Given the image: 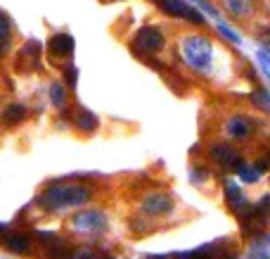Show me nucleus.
Listing matches in <instances>:
<instances>
[{
	"label": "nucleus",
	"instance_id": "27",
	"mask_svg": "<svg viewBox=\"0 0 270 259\" xmlns=\"http://www.w3.org/2000/svg\"><path fill=\"white\" fill-rule=\"evenodd\" d=\"M256 205L261 207V209H263V212H266V214H270V193H268V195H263V197H261V200H258Z\"/></svg>",
	"mask_w": 270,
	"mask_h": 259
},
{
	"label": "nucleus",
	"instance_id": "12",
	"mask_svg": "<svg viewBox=\"0 0 270 259\" xmlns=\"http://www.w3.org/2000/svg\"><path fill=\"white\" fill-rule=\"evenodd\" d=\"M223 5H225L230 17H237V19L249 17L254 12V0H223Z\"/></svg>",
	"mask_w": 270,
	"mask_h": 259
},
{
	"label": "nucleus",
	"instance_id": "7",
	"mask_svg": "<svg viewBox=\"0 0 270 259\" xmlns=\"http://www.w3.org/2000/svg\"><path fill=\"white\" fill-rule=\"evenodd\" d=\"M173 209V197L168 193H149L142 200V212L159 217V214H168Z\"/></svg>",
	"mask_w": 270,
	"mask_h": 259
},
{
	"label": "nucleus",
	"instance_id": "30",
	"mask_svg": "<svg viewBox=\"0 0 270 259\" xmlns=\"http://www.w3.org/2000/svg\"><path fill=\"white\" fill-rule=\"evenodd\" d=\"M266 245L270 247V231H268V235H266Z\"/></svg>",
	"mask_w": 270,
	"mask_h": 259
},
{
	"label": "nucleus",
	"instance_id": "6",
	"mask_svg": "<svg viewBox=\"0 0 270 259\" xmlns=\"http://www.w3.org/2000/svg\"><path fill=\"white\" fill-rule=\"evenodd\" d=\"M71 226L81 233H97V231H105L107 219H105L102 212H81V214L74 217Z\"/></svg>",
	"mask_w": 270,
	"mask_h": 259
},
{
	"label": "nucleus",
	"instance_id": "14",
	"mask_svg": "<svg viewBox=\"0 0 270 259\" xmlns=\"http://www.w3.org/2000/svg\"><path fill=\"white\" fill-rule=\"evenodd\" d=\"M235 174H237V178H242L244 183H256L258 178H261V169H258L256 164H246V162H242L237 169H235Z\"/></svg>",
	"mask_w": 270,
	"mask_h": 259
},
{
	"label": "nucleus",
	"instance_id": "23",
	"mask_svg": "<svg viewBox=\"0 0 270 259\" xmlns=\"http://www.w3.org/2000/svg\"><path fill=\"white\" fill-rule=\"evenodd\" d=\"M192 2H194V5H197V7L202 10V12H206V14H209V17H214V19H218V10H216V7H214V5H211V2H209V0H192Z\"/></svg>",
	"mask_w": 270,
	"mask_h": 259
},
{
	"label": "nucleus",
	"instance_id": "15",
	"mask_svg": "<svg viewBox=\"0 0 270 259\" xmlns=\"http://www.w3.org/2000/svg\"><path fill=\"white\" fill-rule=\"evenodd\" d=\"M74 124H76L81 131H95V129H97V117H95L93 112H88V109H81V112H76Z\"/></svg>",
	"mask_w": 270,
	"mask_h": 259
},
{
	"label": "nucleus",
	"instance_id": "17",
	"mask_svg": "<svg viewBox=\"0 0 270 259\" xmlns=\"http://www.w3.org/2000/svg\"><path fill=\"white\" fill-rule=\"evenodd\" d=\"M216 29H218V33H220V36H223L225 41L232 43V45H242V36H240V33L235 31V29H230L228 24H225V22H220V19H218Z\"/></svg>",
	"mask_w": 270,
	"mask_h": 259
},
{
	"label": "nucleus",
	"instance_id": "28",
	"mask_svg": "<svg viewBox=\"0 0 270 259\" xmlns=\"http://www.w3.org/2000/svg\"><path fill=\"white\" fill-rule=\"evenodd\" d=\"M258 36H261V41L266 43V45H270V24H266V27L261 29V33H258Z\"/></svg>",
	"mask_w": 270,
	"mask_h": 259
},
{
	"label": "nucleus",
	"instance_id": "3",
	"mask_svg": "<svg viewBox=\"0 0 270 259\" xmlns=\"http://www.w3.org/2000/svg\"><path fill=\"white\" fill-rule=\"evenodd\" d=\"M163 45H166V38H163V33L157 27H142L133 38V48L142 55L162 53Z\"/></svg>",
	"mask_w": 270,
	"mask_h": 259
},
{
	"label": "nucleus",
	"instance_id": "11",
	"mask_svg": "<svg viewBox=\"0 0 270 259\" xmlns=\"http://www.w3.org/2000/svg\"><path fill=\"white\" fill-rule=\"evenodd\" d=\"M74 38L69 33H54L50 38V55L53 57H67V55L74 53Z\"/></svg>",
	"mask_w": 270,
	"mask_h": 259
},
{
	"label": "nucleus",
	"instance_id": "5",
	"mask_svg": "<svg viewBox=\"0 0 270 259\" xmlns=\"http://www.w3.org/2000/svg\"><path fill=\"white\" fill-rule=\"evenodd\" d=\"M209 157H211L216 164H220V166L232 169V171H235V169L242 164L240 152L235 150L230 143H214V145H209Z\"/></svg>",
	"mask_w": 270,
	"mask_h": 259
},
{
	"label": "nucleus",
	"instance_id": "9",
	"mask_svg": "<svg viewBox=\"0 0 270 259\" xmlns=\"http://www.w3.org/2000/svg\"><path fill=\"white\" fill-rule=\"evenodd\" d=\"M223 188H225V202H228L230 212H235V214H240L244 207L249 205V200H246V195L242 193V188L235 183V181H225L223 183Z\"/></svg>",
	"mask_w": 270,
	"mask_h": 259
},
{
	"label": "nucleus",
	"instance_id": "8",
	"mask_svg": "<svg viewBox=\"0 0 270 259\" xmlns=\"http://www.w3.org/2000/svg\"><path fill=\"white\" fill-rule=\"evenodd\" d=\"M254 119H249V117H244V114H237V117H230L228 124H225V131H228L230 138H235V140H246V138L251 136V131H254Z\"/></svg>",
	"mask_w": 270,
	"mask_h": 259
},
{
	"label": "nucleus",
	"instance_id": "24",
	"mask_svg": "<svg viewBox=\"0 0 270 259\" xmlns=\"http://www.w3.org/2000/svg\"><path fill=\"white\" fill-rule=\"evenodd\" d=\"M189 176H192V181H194V183H202V181H206L209 171H206V169H202V166H194V169L189 171Z\"/></svg>",
	"mask_w": 270,
	"mask_h": 259
},
{
	"label": "nucleus",
	"instance_id": "19",
	"mask_svg": "<svg viewBox=\"0 0 270 259\" xmlns=\"http://www.w3.org/2000/svg\"><path fill=\"white\" fill-rule=\"evenodd\" d=\"M24 117H27V107H24V105H10V107L5 109V122L7 124L22 122Z\"/></svg>",
	"mask_w": 270,
	"mask_h": 259
},
{
	"label": "nucleus",
	"instance_id": "2",
	"mask_svg": "<svg viewBox=\"0 0 270 259\" xmlns=\"http://www.w3.org/2000/svg\"><path fill=\"white\" fill-rule=\"evenodd\" d=\"M180 50H183V57L189 65V69L194 71H209L211 69V62H214V43L209 41L202 33H189L183 38L180 43Z\"/></svg>",
	"mask_w": 270,
	"mask_h": 259
},
{
	"label": "nucleus",
	"instance_id": "4",
	"mask_svg": "<svg viewBox=\"0 0 270 259\" xmlns=\"http://www.w3.org/2000/svg\"><path fill=\"white\" fill-rule=\"evenodd\" d=\"M159 2V7H162L166 14H171V17H180V19H188L192 24H197V27H204L206 24V19H204V14L197 10V7H192L188 5L185 0H157Z\"/></svg>",
	"mask_w": 270,
	"mask_h": 259
},
{
	"label": "nucleus",
	"instance_id": "16",
	"mask_svg": "<svg viewBox=\"0 0 270 259\" xmlns=\"http://www.w3.org/2000/svg\"><path fill=\"white\" fill-rule=\"evenodd\" d=\"M251 102L270 114V93L266 88H254V91H251Z\"/></svg>",
	"mask_w": 270,
	"mask_h": 259
},
{
	"label": "nucleus",
	"instance_id": "22",
	"mask_svg": "<svg viewBox=\"0 0 270 259\" xmlns=\"http://www.w3.org/2000/svg\"><path fill=\"white\" fill-rule=\"evenodd\" d=\"M74 257L76 259H111L107 255H102V252H97V250H79Z\"/></svg>",
	"mask_w": 270,
	"mask_h": 259
},
{
	"label": "nucleus",
	"instance_id": "21",
	"mask_svg": "<svg viewBox=\"0 0 270 259\" xmlns=\"http://www.w3.org/2000/svg\"><path fill=\"white\" fill-rule=\"evenodd\" d=\"M256 60L261 62V69H263V74L268 76V81H270V50H258L256 53Z\"/></svg>",
	"mask_w": 270,
	"mask_h": 259
},
{
	"label": "nucleus",
	"instance_id": "29",
	"mask_svg": "<svg viewBox=\"0 0 270 259\" xmlns=\"http://www.w3.org/2000/svg\"><path fill=\"white\" fill-rule=\"evenodd\" d=\"M251 259H270V255H266L263 250H258V252H256V255H254Z\"/></svg>",
	"mask_w": 270,
	"mask_h": 259
},
{
	"label": "nucleus",
	"instance_id": "25",
	"mask_svg": "<svg viewBox=\"0 0 270 259\" xmlns=\"http://www.w3.org/2000/svg\"><path fill=\"white\" fill-rule=\"evenodd\" d=\"M261 169V171H270V152H266V155H261L256 162H254Z\"/></svg>",
	"mask_w": 270,
	"mask_h": 259
},
{
	"label": "nucleus",
	"instance_id": "1",
	"mask_svg": "<svg viewBox=\"0 0 270 259\" xmlns=\"http://www.w3.org/2000/svg\"><path fill=\"white\" fill-rule=\"evenodd\" d=\"M90 200V188L85 186H64L54 183L38 197V205L45 209H64V207H79Z\"/></svg>",
	"mask_w": 270,
	"mask_h": 259
},
{
	"label": "nucleus",
	"instance_id": "10",
	"mask_svg": "<svg viewBox=\"0 0 270 259\" xmlns=\"http://www.w3.org/2000/svg\"><path fill=\"white\" fill-rule=\"evenodd\" d=\"M38 55H41V43L38 41H28L19 55H17V60H19V67L22 69H33L38 67Z\"/></svg>",
	"mask_w": 270,
	"mask_h": 259
},
{
	"label": "nucleus",
	"instance_id": "18",
	"mask_svg": "<svg viewBox=\"0 0 270 259\" xmlns=\"http://www.w3.org/2000/svg\"><path fill=\"white\" fill-rule=\"evenodd\" d=\"M10 45V19L0 12V55L7 50Z\"/></svg>",
	"mask_w": 270,
	"mask_h": 259
},
{
	"label": "nucleus",
	"instance_id": "26",
	"mask_svg": "<svg viewBox=\"0 0 270 259\" xmlns=\"http://www.w3.org/2000/svg\"><path fill=\"white\" fill-rule=\"evenodd\" d=\"M76 79H79V71H76V67H69L67 69V83L74 88L76 86Z\"/></svg>",
	"mask_w": 270,
	"mask_h": 259
},
{
	"label": "nucleus",
	"instance_id": "13",
	"mask_svg": "<svg viewBox=\"0 0 270 259\" xmlns=\"http://www.w3.org/2000/svg\"><path fill=\"white\" fill-rule=\"evenodd\" d=\"M5 247L10 252L22 255V252H28L31 240H28V235H24V233H10V235H5Z\"/></svg>",
	"mask_w": 270,
	"mask_h": 259
},
{
	"label": "nucleus",
	"instance_id": "20",
	"mask_svg": "<svg viewBox=\"0 0 270 259\" xmlns=\"http://www.w3.org/2000/svg\"><path fill=\"white\" fill-rule=\"evenodd\" d=\"M50 100H53L57 107H62L64 102H67V93H64V88H62V83L54 81L53 86H50Z\"/></svg>",
	"mask_w": 270,
	"mask_h": 259
}]
</instances>
